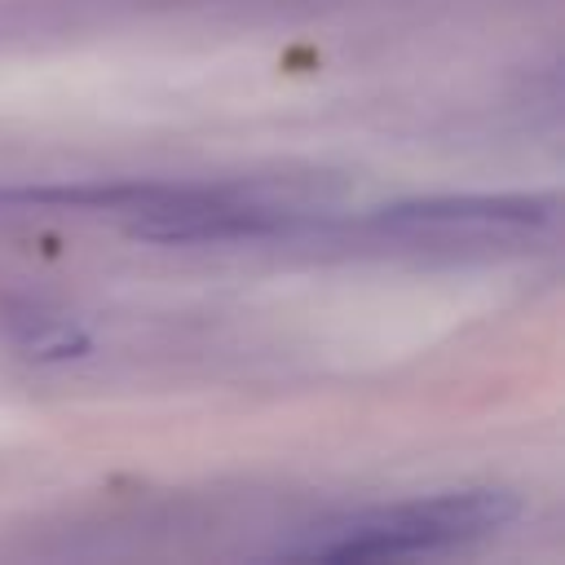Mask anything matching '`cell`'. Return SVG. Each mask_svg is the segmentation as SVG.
<instances>
[{"instance_id": "obj_2", "label": "cell", "mask_w": 565, "mask_h": 565, "mask_svg": "<svg viewBox=\"0 0 565 565\" xmlns=\"http://www.w3.org/2000/svg\"><path fill=\"white\" fill-rule=\"evenodd\" d=\"M552 194H433L406 199L375 212V225L388 234H424V238H472V234H512L552 225Z\"/></svg>"}, {"instance_id": "obj_3", "label": "cell", "mask_w": 565, "mask_h": 565, "mask_svg": "<svg viewBox=\"0 0 565 565\" xmlns=\"http://www.w3.org/2000/svg\"><path fill=\"white\" fill-rule=\"evenodd\" d=\"M26 349H31L35 358H75V353L88 349V340H84L79 331L62 327V322H40V327L26 335Z\"/></svg>"}, {"instance_id": "obj_1", "label": "cell", "mask_w": 565, "mask_h": 565, "mask_svg": "<svg viewBox=\"0 0 565 565\" xmlns=\"http://www.w3.org/2000/svg\"><path fill=\"white\" fill-rule=\"evenodd\" d=\"M521 503L508 490H446L428 499H406L388 508H366L344 521L318 525L305 539L287 543L291 561H393L459 547L503 530Z\"/></svg>"}]
</instances>
